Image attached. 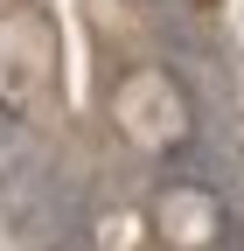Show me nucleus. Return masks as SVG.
I'll use <instances>...</instances> for the list:
<instances>
[{"label": "nucleus", "instance_id": "f257e3e1", "mask_svg": "<svg viewBox=\"0 0 244 251\" xmlns=\"http://www.w3.org/2000/svg\"><path fill=\"white\" fill-rule=\"evenodd\" d=\"M112 119H119V133H126L140 153H174L181 140H189V98H181L174 77L154 70V63H140V70L119 77Z\"/></svg>", "mask_w": 244, "mask_h": 251}, {"label": "nucleus", "instance_id": "f03ea898", "mask_svg": "<svg viewBox=\"0 0 244 251\" xmlns=\"http://www.w3.org/2000/svg\"><path fill=\"white\" fill-rule=\"evenodd\" d=\"M146 209H154L161 251H217V237H223V202L195 181H168Z\"/></svg>", "mask_w": 244, "mask_h": 251}, {"label": "nucleus", "instance_id": "7ed1b4c3", "mask_svg": "<svg viewBox=\"0 0 244 251\" xmlns=\"http://www.w3.org/2000/svg\"><path fill=\"white\" fill-rule=\"evenodd\" d=\"M42 84H49V28L35 14H7L0 21V105L28 112Z\"/></svg>", "mask_w": 244, "mask_h": 251}, {"label": "nucleus", "instance_id": "20e7f679", "mask_svg": "<svg viewBox=\"0 0 244 251\" xmlns=\"http://www.w3.org/2000/svg\"><path fill=\"white\" fill-rule=\"evenodd\" d=\"M154 209L140 202H105L91 216V251H154Z\"/></svg>", "mask_w": 244, "mask_h": 251}]
</instances>
